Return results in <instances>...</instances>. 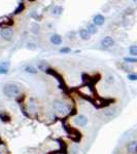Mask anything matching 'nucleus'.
Listing matches in <instances>:
<instances>
[{"instance_id":"obj_1","label":"nucleus","mask_w":137,"mask_h":154,"mask_svg":"<svg viewBox=\"0 0 137 154\" xmlns=\"http://www.w3.org/2000/svg\"><path fill=\"white\" fill-rule=\"evenodd\" d=\"M21 88L16 83H7L3 87V94L7 98H16L20 95Z\"/></svg>"},{"instance_id":"obj_2","label":"nucleus","mask_w":137,"mask_h":154,"mask_svg":"<svg viewBox=\"0 0 137 154\" xmlns=\"http://www.w3.org/2000/svg\"><path fill=\"white\" fill-rule=\"evenodd\" d=\"M54 109L61 115H66L70 112V106L67 103L62 102V101H55Z\"/></svg>"},{"instance_id":"obj_3","label":"nucleus","mask_w":137,"mask_h":154,"mask_svg":"<svg viewBox=\"0 0 137 154\" xmlns=\"http://www.w3.org/2000/svg\"><path fill=\"white\" fill-rule=\"evenodd\" d=\"M0 36L6 41H11L14 37V31L11 28H3L0 30Z\"/></svg>"},{"instance_id":"obj_4","label":"nucleus","mask_w":137,"mask_h":154,"mask_svg":"<svg viewBox=\"0 0 137 154\" xmlns=\"http://www.w3.org/2000/svg\"><path fill=\"white\" fill-rule=\"evenodd\" d=\"M74 123L78 126H86L88 125V118L85 115H77L74 117Z\"/></svg>"},{"instance_id":"obj_5","label":"nucleus","mask_w":137,"mask_h":154,"mask_svg":"<svg viewBox=\"0 0 137 154\" xmlns=\"http://www.w3.org/2000/svg\"><path fill=\"white\" fill-rule=\"evenodd\" d=\"M113 44H114V40L110 36H106L101 40V45H102L103 48H109V47L113 46Z\"/></svg>"},{"instance_id":"obj_6","label":"nucleus","mask_w":137,"mask_h":154,"mask_svg":"<svg viewBox=\"0 0 137 154\" xmlns=\"http://www.w3.org/2000/svg\"><path fill=\"white\" fill-rule=\"evenodd\" d=\"M104 22H105V18L102 16V14H96V16L93 18V24L95 25V26H102L103 24H104Z\"/></svg>"},{"instance_id":"obj_7","label":"nucleus","mask_w":137,"mask_h":154,"mask_svg":"<svg viewBox=\"0 0 137 154\" xmlns=\"http://www.w3.org/2000/svg\"><path fill=\"white\" fill-rule=\"evenodd\" d=\"M62 37L59 35V34H53L51 36V42L55 45H60L62 44Z\"/></svg>"},{"instance_id":"obj_8","label":"nucleus","mask_w":137,"mask_h":154,"mask_svg":"<svg viewBox=\"0 0 137 154\" xmlns=\"http://www.w3.org/2000/svg\"><path fill=\"white\" fill-rule=\"evenodd\" d=\"M79 37L83 39V40H89L91 35H90V33L87 31V29H81L79 31Z\"/></svg>"},{"instance_id":"obj_9","label":"nucleus","mask_w":137,"mask_h":154,"mask_svg":"<svg viewBox=\"0 0 137 154\" xmlns=\"http://www.w3.org/2000/svg\"><path fill=\"white\" fill-rule=\"evenodd\" d=\"M37 110V106H36V103L33 100H30L29 104H28V111L31 112V113H34Z\"/></svg>"},{"instance_id":"obj_10","label":"nucleus","mask_w":137,"mask_h":154,"mask_svg":"<svg viewBox=\"0 0 137 154\" xmlns=\"http://www.w3.org/2000/svg\"><path fill=\"white\" fill-rule=\"evenodd\" d=\"M128 151L132 154L137 153V143L136 142H131V143L128 145Z\"/></svg>"},{"instance_id":"obj_11","label":"nucleus","mask_w":137,"mask_h":154,"mask_svg":"<svg viewBox=\"0 0 137 154\" xmlns=\"http://www.w3.org/2000/svg\"><path fill=\"white\" fill-rule=\"evenodd\" d=\"M8 71V63L3 62L0 64V74H6Z\"/></svg>"},{"instance_id":"obj_12","label":"nucleus","mask_w":137,"mask_h":154,"mask_svg":"<svg viewBox=\"0 0 137 154\" xmlns=\"http://www.w3.org/2000/svg\"><path fill=\"white\" fill-rule=\"evenodd\" d=\"M87 31H88V32L90 33V35H91V34H96L98 29H97V27L94 24H89L87 26Z\"/></svg>"},{"instance_id":"obj_13","label":"nucleus","mask_w":137,"mask_h":154,"mask_svg":"<svg viewBox=\"0 0 137 154\" xmlns=\"http://www.w3.org/2000/svg\"><path fill=\"white\" fill-rule=\"evenodd\" d=\"M52 12H53V14H54V16H60V14L63 12V7H62V6H59V5L54 6V8H53Z\"/></svg>"},{"instance_id":"obj_14","label":"nucleus","mask_w":137,"mask_h":154,"mask_svg":"<svg viewBox=\"0 0 137 154\" xmlns=\"http://www.w3.org/2000/svg\"><path fill=\"white\" fill-rule=\"evenodd\" d=\"M25 71L27 72V73H30V74H36L38 72L37 69L34 67V66H31V65H28L25 67Z\"/></svg>"},{"instance_id":"obj_15","label":"nucleus","mask_w":137,"mask_h":154,"mask_svg":"<svg viewBox=\"0 0 137 154\" xmlns=\"http://www.w3.org/2000/svg\"><path fill=\"white\" fill-rule=\"evenodd\" d=\"M129 52L131 56H137V45H132L130 46Z\"/></svg>"},{"instance_id":"obj_16","label":"nucleus","mask_w":137,"mask_h":154,"mask_svg":"<svg viewBox=\"0 0 137 154\" xmlns=\"http://www.w3.org/2000/svg\"><path fill=\"white\" fill-rule=\"evenodd\" d=\"M38 29H39V26H38V24H36V23H33V24L31 25V31H32L34 34H37Z\"/></svg>"},{"instance_id":"obj_17","label":"nucleus","mask_w":137,"mask_h":154,"mask_svg":"<svg viewBox=\"0 0 137 154\" xmlns=\"http://www.w3.org/2000/svg\"><path fill=\"white\" fill-rule=\"evenodd\" d=\"M104 114L106 115V116L111 117V116H113V115L116 114V110H113V109H109V110H106V111H105Z\"/></svg>"},{"instance_id":"obj_18","label":"nucleus","mask_w":137,"mask_h":154,"mask_svg":"<svg viewBox=\"0 0 137 154\" xmlns=\"http://www.w3.org/2000/svg\"><path fill=\"white\" fill-rule=\"evenodd\" d=\"M26 47H27L28 49H30V50H34V49H36V44L33 43V42H28L27 45H26Z\"/></svg>"},{"instance_id":"obj_19","label":"nucleus","mask_w":137,"mask_h":154,"mask_svg":"<svg viewBox=\"0 0 137 154\" xmlns=\"http://www.w3.org/2000/svg\"><path fill=\"white\" fill-rule=\"evenodd\" d=\"M124 61L127 63H137V58H125Z\"/></svg>"},{"instance_id":"obj_20","label":"nucleus","mask_w":137,"mask_h":154,"mask_svg":"<svg viewBox=\"0 0 137 154\" xmlns=\"http://www.w3.org/2000/svg\"><path fill=\"white\" fill-rule=\"evenodd\" d=\"M122 68H123L125 71H130L132 69L131 66H129L128 64H126V63H123V64H122Z\"/></svg>"},{"instance_id":"obj_21","label":"nucleus","mask_w":137,"mask_h":154,"mask_svg":"<svg viewBox=\"0 0 137 154\" xmlns=\"http://www.w3.org/2000/svg\"><path fill=\"white\" fill-rule=\"evenodd\" d=\"M70 51H71V49H70L69 47H63V48L60 49V52H61V54H69Z\"/></svg>"},{"instance_id":"obj_22","label":"nucleus","mask_w":137,"mask_h":154,"mask_svg":"<svg viewBox=\"0 0 137 154\" xmlns=\"http://www.w3.org/2000/svg\"><path fill=\"white\" fill-rule=\"evenodd\" d=\"M128 79L132 81H136L137 80V74H129L128 75Z\"/></svg>"},{"instance_id":"obj_23","label":"nucleus","mask_w":137,"mask_h":154,"mask_svg":"<svg viewBox=\"0 0 137 154\" xmlns=\"http://www.w3.org/2000/svg\"><path fill=\"white\" fill-rule=\"evenodd\" d=\"M38 68H39L40 70H42V71H46V66L44 65V64H42V63H40V64H39Z\"/></svg>"}]
</instances>
